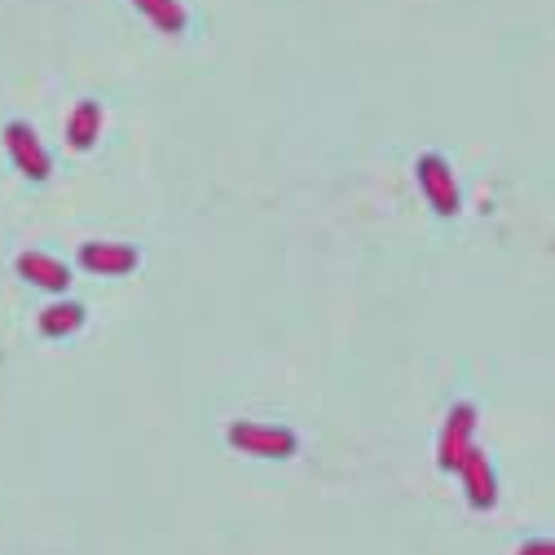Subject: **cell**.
I'll list each match as a JSON object with an SVG mask.
<instances>
[{
  "mask_svg": "<svg viewBox=\"0 0 555 555\" xmlns=\"http://www.w3.org/2000/svg\"><path fill=\"white\" fill-rule=\"evenodd\" d=\"M420 185L428 194V203L437 207L441 217H454L459 212V185H454V172L441 155H424L420 159Z\"/></svg>",
  "mask_w": 555,
  "mask_h": 555,
  "instance_id": "6da1fadb",
  "label": "cell"
},
{
  "mask_svg": "<svg viewBox=\"0 0 555 555\" xmlns=\"http://www.w3.org/2000/svg\"><path fill=\"white\" fill-rule=\"evenodd\" d=\"M472 433H476V410H472V405H454L450 420H446V433H441V463H446L450 472H459L463 459L476 450V446H472Z\"/></svg>",
  "mask_w": 555,
  "mask_h": 555,
  "instance_id": "7a4b0ae2",
  "label": "cell"
},
{
  "mask_svg": "<svg viewBox=\"0 0 555 555\" xmlns=\"http://www.w3.org/2000/svg\"><path fill=\"white\" fill-rule=\"evenodd\" d=\"M459 476H463V490H467V503H472L476 512H490V507H494V499H499V476H494L490 459H485L480 450H472V454L463 459Z\"/></svg>",
  "mask_w": 555,
  "mask_h": 555,
  "instance_id": "3957f363",
  "label": "cell"
},
{
  "mask_svg": "<svg viewBox=\"0 0 555 555\" xmlns=\"http://www.w3.org/2000/svg\"><path fill=\"white\" fill-rule=\"evenodd\" d=\"M230 441L247 454H273V459H283L296 450V437L287 428H260V424H234L230 428Z\"/></svg>",
  "mask_w": 555,
  "mask_h": 555,
  "instance_id": "277c9868",
  "label": "cell"
},
{
  "mask_svg": "<svg viewBox=\"0 0 555 555\" xmlns=\"http://www.w3.org/2000/svg\"><path fill=\"white\" fill-rule=\"evenodd\" d=\"M80 260H85V269H93V273H128V269L137 264V251H132V247H115V243H89V247L80 251Z\"/></svg>",
  "mask_w": 555,
  "mask_h": 555,
  "instance_id": "5b68a950",
  "label": "cell"
},
{
  "mask_svg": "<svg viewBox=\"0 0 555 555\" xmlns=\"http://www.w3.org/2000/svg\"><path fill=\"white\" fill-rule=\"evenodd\" d=\"M10 146H14L18 164H23L31 177H44V172H49V159H44V151L36 146V137H31L23 124H14V128H10Z\"/></svg>",
  "mask_w": 555,
  "mask_h": 555,
  "instance_id": "8992f818",
  "label": "cell"
},
{
  "mask_svg": "<svg viewBox=\"0 0 555 555\" xmlns=\"http://www.w3.org/2000/svg\"><path fill=\"white\" fill-rule=\"evenodd\" d=\"M137 10H142L159 31H181L185 27V10H181V0H132Z\"/></svg>",
  "mask_w": 555,
  "mask_h": 555,
  "instance_id": "52a82bcc",
  "label": "cell"
},
{
  "mask_svg": "<svg viewBox=\"0 0 555 555\" xmlns=\"http://www.w3.org/2000/svg\"><path fill=\"white\" fill-rule=\"evenodd\" d=\"M98 124H102V111H98V102H85V106H76V115H72V146H93Z\"/></svg>",
  "mask_w": 555,
  "mask_h": 555,
  "instance_id": "ba28073f",
  "label": "cell"
},
{
  "mask_svg": "<svg viewBox=\"0 0 555 555\" xmlns=\"http://www.w3.org/2000/svg\"><path fill=\"white\" fill-rule=\"evenodd\" d=\"M23 273H31L40 287H53V292L66 287V269L57 260H44V256H23Z\"/></svg>",
  "mask_w": 555,
  "mask_h": 555,
  "instance_id": "9c48e42d",
  "label": "cell"
},
{
  "mask_svg": "<svg viewBox=\"0 0 555 555\" xmlns=\"http://www.w3.org/2000/svg\"><path fill=\"white\" fill-rule=\"evenodd\" d=\"M85 322V309L80 305H57V309H49L44 318H40V326L49 331V335H66V331H76Z\"/></svg>",
  "mask_w": 555,
  "mask_h": 555,
  "instance_id": "30bf717a",
  "label": "cell"
},
{
  "mask_svg": "<svg viewBox=\"0 0 555 555\" xmlns=\"http://www.w3.org/2000/svg\"><path fill=\"white\" fill-rule=\"evenodd\" d=\"M520 555H555V542H525Z\"/></svg>",
  "mask_w": 555,
  "mask_h": 555,
  "instance_id": "8fae6325",
  "label": "cell"
}]
</instances>
